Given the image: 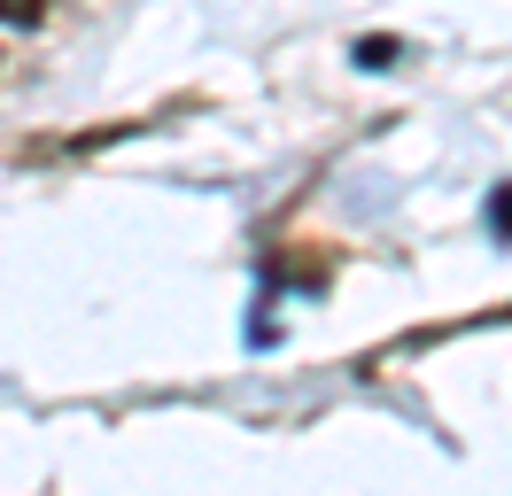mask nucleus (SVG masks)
<instances>
[{
	"mask_svg": "<svg viewBox=\"0 0 512 496\" xmlns=\"http://www.w3.org/2000/svg\"><path fill=\"white\" fill-rule=\"evenodd\" d=\"M39 8H47V0H0V16H8V24H39Z\"/></svg>",
	"mask_w": 512,
	"mask_h": 496,
	"instance_id": "2",
	"label": "nucleus"
},
{
	"mask_svg": "<svg viewBox=\"0 0 512 496\" xmlns=\"http://www.w3.org/2000/svg\"><path fill=\"white\" fill-rule=\"evenodd\" d=\"M489 225H497V233H505V241H512V186H505V194H497V202H489Z\"/></svg>",
	"mask_w": 512,
	"mask_h": 496,
	"instance_id": "3",
	"label": "nucleus"
},
{
	"mask_svg": "<svg viewBox=\"0 0 512 496\" xmlns=\"http://www.w3.org/2000/svg\"><path fill=\"white\" fill-rule=\"evenodd\" d=\"M357 62H365V70H388V62H396V39H365V47H357Z\"/></svg>",
	"mask_w": 512,
	"mask_h": 496,
	"instance_id": "1",
	"label": "nucleus"
}]
</instances>
